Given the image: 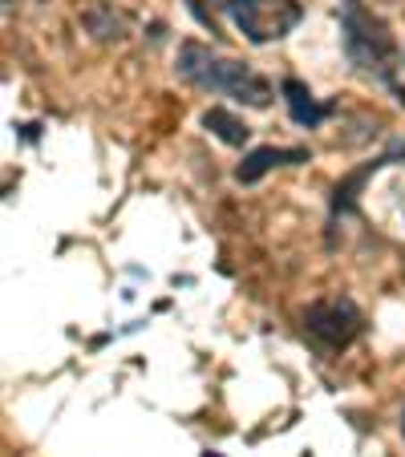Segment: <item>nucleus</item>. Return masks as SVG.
<instances>
[{"instance_id": "6", "label": "nucleus", "mask_w": 405, "mask_h": 457, "mask_svg": "<svg viewBox=\"0 0 405 457\" xmlns=\"http://www.w3.org/2000/svg\"><path fill=\"white\" fill-rule=\"evenodd\" d=\"M81 29L102 45L126 41V17L114 9L110 0H94V4H86V9H81Z\"/></svg>"}, {"instance_id": "1", "label": "nucleus", "mask_w": 405, "mask_h": 457, "mask_svg": "<svg viewBox=\"0 0 405 457\" xmlns=\"http://www.w3.org/2000/svg\"><path fill=\"white\" fill-rule=\"evenodd\" d=\"M174 73H179L187 86L203 89V94H224L232 102H243L251 110H264L272 105V81L259 78L248 61H235L215 53L211 45L203 41H182L179 57H174Z\"/></svg>"}, {"instance_id": "8", "label": "nucleus", "mask_w": 405, "mask_h": 457, "mask_svg": "<svg viewBox=\"0 0 405 457\" xmlns=\"http://www.w3.org/2000/svg\"><path fill=\"white\" fill-rule=\"evenodd\" d=\"M203 129H211L219 142H227V146H243V142L251 138L248 121H240L232 110H224V105H211V110L203 113Z\"/></svg>"}, {"instance_id": "4", "label": "nucleus", "mask_w": 405, "mask_h": 457, "mask_svg": "<svg viewBox=\"0 0 405 457\" xmlns=\"http://www.w3.org/2000/svg\"><path fill=\"white\" fill-rule=\"evenodd\" d=\"M304 328L312 340H320L325 348H349L365 332V316L349 295H328L304 308Z\"/></svg>"}, {"instance_id": "10", "label": "nucleus", "mask_w": 405, "mask_h": 457, "mask_svg": "<svg viewBox=\"0 0 405 457\" xmlns=\"http://www.w3.org/2000/svg\"><path fill=\"white\" fill-rule=\"evenodd\" d=\"M401 433H405V413H401Z\"/></svg>"}, {"instance_id": "3", "label": "nucleus", "mask_w": 405, "mask_h": 457, "mask_svg": "<svg viewBox=\"0 0 405 457\" xmlns=\"http://www.w3.org/2000/svg\"><path fill=\"white\" fill-rule=\"evenodd\" d=\"M224 9L251 45L284 41V37L304 21L300 0H227Z\"/></svg>"}, {"instance_id": "2", "label": "nucleus", "mask_w": 405, "mask_h": 457, "mask_svg": "<svg viewBox=\"0 0 405 457\" xmlns=\"http://www.w3.org/2000/svg\"><path fill=\"white\" fill-rule=\"evenodd\" d=\"M341 37H345V53L357 65V73L385 86L397 97V105H405V86L397 81V41L385 21L373 17L361 0H345V9H341Z\"/></svg>"}, {"instance_id": "9", "label": "nucleus", "mask_w": 405, "mask_h": 457, "mask_svg": "<svg viewBox=\"0 0 405 457\" xmlns=\"http://www.w3.org/2000/svg\"><path fill=\"white\" fill-rule=\"evenodd\" d=\"M187 9L195 12V21H198V25H207L211 33H215V21H211V12H207V4H203V0H187Z\"/></svg>"}, {"instance_id": "5", "label": "nucleus", "mask_w": 405, "mask_h": 457, "mask_svg": "<svg viewBox=\"0 0 405 457\" xmlns=\"http://www.w3.org/2000/svg\"><path fill=\"white\" fill-rule=\"evenodd\" d=\"M308 158L312 154L304 146H259V150H251V154L240 162L235 182L251 187V182H259L267 170H276V166H300V162H308Z\"/></svg>"}, {"instance_id": "7", "label": "nucleus", "mask_w": 405, "mask_h": 457, "mask_svg": "<svg viewBox=\"0 0 405 457\" xmlns=\"http://www.w3.org/2000/svg\"><path fill=\"white\" fill-rule=\"evenodd\" d=\"M280 94H284L292 121H296V126H304V129H316L320 121L333 113V105H320L316 97H312V89L304 86V81H296V78H288L284 86H280Z\"/></svg>"}]
</instances>
